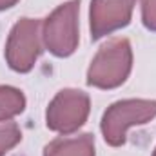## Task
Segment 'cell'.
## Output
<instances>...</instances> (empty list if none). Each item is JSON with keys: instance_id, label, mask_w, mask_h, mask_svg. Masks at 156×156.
<instances>
[{"instance_id": "6da1fadb", "label": "cell", "mask_w": 156, "mask_h": 156, "mask_svg": "<svg viewBox=\"0 0 156 156\" xmlns=\"http://www.w3.org/2000/svg\"><path fill=\"white\" fill-rule=\"evenodd\" d=\"M133 71V47L129 38L116 37L107 40L93 56L85 82L96 89H116Z\"/></svg>"}, {"instance_id": "7a4b0ae2", "label": "cell", "mask_w": 156, "mask_h": 156, "mask_svg": "<svg viewBox=\"0 0 156 156\" xmlns=\"http://www.w3.org/2000/svg\"><path fill=\"white\" fill-rule=\"evenodd\" d=\"M156 118V100L147 98H127L111 104L102 115L100 129L104 140L111 147H122L125 134L134 125L149 123Z\"/></svg>"}, {"instance_id": "3957f363", "label": "cell", "mask_w": 156, "mask_h": 156, "mask_svg": "<svg viewBox=\"0 0 156 156\" xmlns=\"http://www.w3.org/2000/svg\"><path fill=\"white\" fill-rule=\"evenodd\" d=\"M78 13L80 0H67L42 20L44 47L56 58H67L78 49Z\"/></svg>"}, {"instance_id": "277c9868", "label": "cell", "mask_w": 156, "mask_h": 156, "mask_svg": "<svg viewBox=\"0 0 156 156\" xmlns=\"http://www.w3.org/2000/svg\"><path fill=\"white\" fill-rule=\"evenodd\" d=\"M44 53L42 42V20L40 18H20L9 31L5 40L4 56L15 73L26 75L33 71L38 56Z\"/></svg>"}, {"instance_id": "5b68a950", "label": "cell", "mask_w": 156, "mask_h": 156, "mask_svg": "<svg viewBox=\"0 0 156 156\" xmlns=\"http://www.w3.org/2000/svg\"><path fill=\"white\" fill-rule=\"evenodd\" d=\"M91 113V98L85 91L66 87L60 89L45 109V125L60 134H73L85 125Z\"/></svg>"}, {"instance_id": "8992f818", "label": "cell", "mask_w": 156, "mask_h": 156, "mask_svg": "<svg viewBox=\"0 0 156 156\" xmlns=\"http://www.w3.org/2000/svg\"><path fill=\"white\" fill-rule=\"evenodd\" d=\"M134 0H91L89 29L91 40L104 38L122 27H127L133 18Z\"/></svg>"}, {"instance_id": "52a82bcc", "label": "cell", "mask_w": 156, "mask_h": 156, "mask_svg": "<svg viewBox=\"0 0 156 156\" xmlns=\"http://www.w3.org/2000/svg\"><path fill=\"white\" fill-rule=\"evenodd\" d=\"M44 156H96L94 136L91 133L78 136L62 134L44 147Z\"/></svg>"}, {"instance_id": "ba28073f", "label": "cell", "mask_w": 156, "mask_h": 156, "mask_svg": "<svg viewBox=\"0 0 156 156\" xmlns=\"http://www.w3.org/2000/svg\"><path fill=\"white\" fill-rule=\"evenodd\" d=\"M26 94L13 85H0V122H9L26 111Z\"/></svg>"}, {"instance_id": "9c48e42d", "label": "cell", "mask_w": 156, "mask_h": 156, "mask_svg": "<svg viewBox=\"0 0 156 156\" xmlns=\"http://www.w3.org/2000/svg\"><path fill=\"white\" fill-rule=\"evenodd\" d=\"M22 142V131L16 122H0V156H5Z\"/></svg>"}, {"instance_id": "30bf717a", "label": "cell", "mask_w": 156, "mask_h": 156, "mask_svg": "<svg viewBox=\"0 0 156 156\" xmlns=\"http://www.w3.org/2000/svg\"><path fill=\"white\" fill-rule=\"evenodd\" d=\"M142 7V24L145 29L156 33V0H140Z\"/></svg>"}, {"instance_id": "8fae6325", "label": "cell", "mask_w": 156, "mask_h": 156, "mask_svg": "<svg viewBox=\"0 0 156 156\" xmlns=\"http://www.w3.org/2000/svg\"><path fill=\"white\" fill-rule=\"evenodd\" d=\"M20 0H0V11H5V9H11L13 5H16Z\"/></svg>"}, {"instance_id": "7c38bea8", "label": "cell", "mask_w": 156, "mask_h": 156, "mask_svg": "<svg viewBox=\"0 0 156 156\" xmlns=\"http://www.w3.org/2000/svg\"><path fill=\"white\" fill-rule=\"evenodd\" d=\"M153 156H156V149H154V151H153Z\"/></svg>"}]
</instances>
